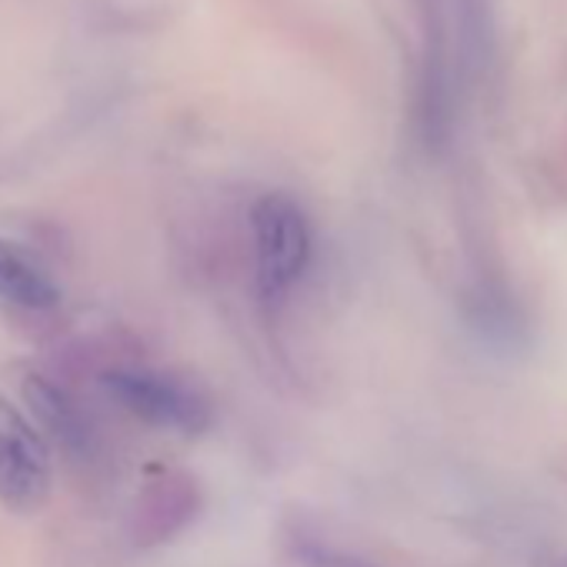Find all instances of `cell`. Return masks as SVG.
I'll return each mask as SVG.
<instances>
[{
  "label": "cell",
  "instance_id": "cell-2",
  "mask_svg": "<svg viewBox=\"0 0 567 567\" xmlns=\"http://www.w3.org/2000/svg\"><path fill=\"white\" fill-rule=\"evenodd\" d=\"M51 494V457L34 421L0 398V504L11 514H34Z\"/></svg>",
  "mask_w": 567,
  "mask_h": 567
},
{
  "label": "cell",
  "instance_id": "cell-3",
  "mask_svg": "<svg viewBox=\"0 0 567 567\" xmlns=\"http://www.w3.org/2000/svg\"><path fill=\"white\" fill-rule=\"evenodd\" d=\"M107 394L137 421L161 427V431H181V434H200L210 424L207 401L187 388L184 381L161 374V371H144V368H124L104 374Z\"/></svg>",
  "mask_w": 567,
  "mask_h": 567
},
{
  "label": "cell",
  "instance_id": "cell-5",
  "mask_svg": "<svg viewBox=\"0 0 567 567\" xmlns=\"http://www.w3.org/2000/svg\"><path fill=\"white\" fill-rule=\"evenodd\" d=\"M0 301L28 311H48L61 301V291L34 260L0 240Z\"/></svg>",
  "mask_w": 567,
  "mask_h": 567
},
{
  "label": "cell",
  "instance_id": "cell-1",
  "mask_svg": "<svg viewBox=\"0 0 567 567\" xmlns=\"http://www.w3.org/2000/svg\"><path fill=\"white\" fill-rule=\"evenodd\" d=\"M257 284L264 298H284L311 260V224L301 204L288 194H264L250 207Z\"/></svg>",
  "mask_w": 567,
  "mask_h": 567
},
{
  "label": "cell",
  "instance_id": "cell-4",
  "mask_svg": "<svg viewBox=\"0 0 567 567\" xmlns=\"http://www.w3.org/2000/svg\"><path fill=\"white\" fill-rule=\"evenodd\" d=\"M21 394H24V404H28V417L34 421V427L44 437H51L64 451H84L87 447L84 417L54 381H48L41 374H31V378H24Z\"/></svg>",
  "mask_w": 567,
  "mask_h": 567
}]
</instances>
